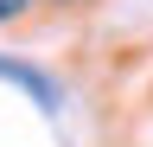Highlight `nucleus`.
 Instances as JSON below:
<instances>
[{"mask_svg":"<svg viewBox=\"0 0 153 147\" xmlns=\"http://www.w3.org/2000/svg\"><path fill=\"white\" fill-rule=\"evenodd\" d=\"M0 83H13V90H26V96L45 109V115H57L64 109V90H57V77H45L38 64H19V58H0Z\"/></svg>","mask_w":153,"mask_h":147,"instance_id":"nucleus-1","label":"nucleus"},{"mask_svg":"<svg viewBox=\"0 0 153 147\" xmlns=\"http://www.w3.org/2000/svg\"><path fill=\"white\" fill-rule=\"evenodd\" d=\"M26 13H32V0H0V26H7V19H26Z\"/></svg>","mask_w":153,"mask_h":147,"instance_id":"nucleus-2","label":"nucleus"}]
</instances>
